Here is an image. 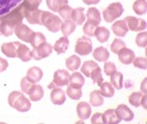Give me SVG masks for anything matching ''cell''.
I'll return each instance as SVG.
<instances>
[{
  "label": "cell",
  "mask_w": 147,
  "mask_h": 124,
  "mask_svg": "<svg viewBox=\"0 0 147 124\" xmlns=\"http://www.w3.org/2000/svg\"><path fill=\"white\" fill-rule=\"evenodd\" d=\"M71 20L76 23V25H82L86 20L85 8L76 7L75 9H73L71 14Z\"/></svg>",
  "instance_id": "d6986e66"
},
{
  "label": "cell",
  "mask_w": 147,
  "mask_h": 124,
  "mask_svg": "<svg viewBox=\"0 0 147 124\" xmlns=\"http://www.w3.org/2000/svg\"><path fill=\"white\" fill-rule=\"evenodd\" d=\"M27 94L29 95V98L31 101H39L43 98L44 90L41 86L33 84Z\"/></svg>",
  "instance_id": "e0dca14e"
},
{
  "label": "cell",
  "mask_w": 147,
  "mask_h": 124,
  "mask_svg": "<svg viewBox=\"0 0 147 124\" xmlns=\"http://www.w3.org/2000/svg\"><path fill=\"white\" fill-rule=\"evenodd\" d=\"M0 35H2L1 34V22H0Z\"/></svg>",
  "instance_id": "f5cc1de1"
},
{
  "label": "cell",
  "mask_w": 147,
  "mask_h": 124,
  "mask_svg": "<svg viewBox=\"0 0 147 124\" xmlns=\"http://www.w3.org/2000/svg\"><path fill=\"white\" fill-rule=\"evenodd\" d=\"M110 84L113 86L114 88L121 89L123 86V75L121 73L118 71L114 72L110 75Z\"/></svg>",
  "instance_id": "f546056e"
},
{
  "label": "cell",
  "mask_w": 147,
  "mask_h": 124,
  "mask_svg": "<svg viewBox=\"0 0 147 124\" xmlns=\"http://www.w3.org/2000/svg\"><path fill=\"white\" fill-rule=\"evenodd\" d=\"M53 46L48 42H43L40 45H39L38 47L33 48V50L31 51V56L33 59L39 61L43 58L48 57L49 55L53 53Z\"/></svg>",
  "instance_id": "52a82bcc"
},
{
  "label": "cell",
  "mask_w": 147,
  "mask_h": 124,
  "mask_svg": "<svg viewBox=\"0 0 147 124\" xmlns=\"http://www.w3.org/2000/svg\"><path fill=\"white\" fill-rule=\"evenodd\" d=\"M111 30L113 33L118 37H124L129 31L128 26L124 20H117L116 22H114L111 27Z\"/></svg>",
  "instance_id": "9a60e30c"
},
{
  "label": "cell",
  "mask_w": 147,
  "mask_h": 124,
  "mask_svg": "<svg viewBox=\"0 0 147 124\" xmlns=\"http://www.w3.org/2000/svg\"><path fill=\"white\" fill-rule=\"evenodd\" d=\"M69 78L70 73L64 69H59L53 75V80L51 83L49 87H56V86H65L69 84Z\"/></svg>",
  "instance_id": "8992f818"
},
{
  "label": "cell",
  "mask_w": 147,
  "mask_h": 124,
  "mask_svg": "<svg viewBox=\"0 0 147 124\" xmlns=\"http://www.w3.org/2000/svg\"><path fill=\"white\" fill-rule=\"evenodd\" d=\"M100 0H83V2H84L86 5H96L99 3Z\"/></svg>",
  "instance_id": "816d5d0a"
},
{
  "label": "cell",
  "mask_w": 147,
  "mask_h": 124,
  "mask_svg": "<svg viewBox=\"0 0 147 124\" xmlns=\"http://www.w3.org/2000/svg\"><path fill=\"white\" fill-rule=\"evenodd\" d=\"M89 102L94 107H99L104 103L103 96L98 90H94L91 92L89 95Z\"/></svg>",
  "instance_id": "4dcf8cb0"
},
{
  "label": "cell",
  "mask_w": 147,
  "mask_h": 124,
  "mask_svg": "<svg viewBox=\"0 0 147 124\" xmlns=\"http://www.w3.org/2000/svg\"><path fill=\"white\" fill-rule=\"evenodd\" d=\"M25 16V9L20 5L15 9H13L11 12H9L7 15L0 17V22H1V34L4 36H10L13 31L14 28L18 24L22 22L23 18Z\"/></svg>",
  "instance_id": "6da1fadb"
},
{
  "label": "cell",
  "mask_w": 147,
  "mask_h": 124,
  "mask_svg": "<svg viewBox=\"0 0 147 124\" xmlns=\"http://www.w3.org/2000/svg\"><path fill=\"white\" fill-rule=\"evenodd\" d=\"M65 65L68 70L70 71H76L81 65V59L77 56V55H72V56L68 57L65 61Z\"/></svg>",
  "instance_id": "83f0119b"
},
{
  "label": "cell",
  "mask_w": 147,
  "mask_h": 124,
  "mask_svg": "<svg viewBox=\"0 0 147 124\" xmlns=\"http://www.w3.org/2000/svg\"><path fill=\"white\" fill-rule=\"evenodd\" d=\"M89 77H91V79L93 80L94 84H96L98 86L104 81L103 76H102V70H101V68L99 66L96 67L95 70H93V72L91 73Z\"/></svg>",
  "instance_id": "f35d334b"
},
{
  "label": "cell",
  "mask_w": 147,
  "mask_h": 124,
  "mask_svg": "<svg viewBox=\"0 0 147 124\" xmlns=\"http://www.w3.org/2000/svg\"><path fill=\"white\" fill-rule=\"evenodd\" d=\"M66 93H67V96L71 99L78 100L82 96V89H81V87H77V86L68 85Z\"/></svg>",
  "instance_id": "d590c367"
},
{
  "label": "cell",
  "mask_w": 147,
  "mask_h": 124,
  "mask_svg": "<svg viewBox=\"0 0 147 124\" xmlns=\"http://www.w3.org/2000/svg\"><path fill=\"white\" fill-rule=\"evenodd\" d=\"M132 9L137 15H144L147 11L146 0H136L132 6Z\"/></svg>",
  "instance_id": "e575fe53"
},
{
  "label": "cell",
  "mask_w": 147,
  "mask_h": 124,
  "mask_svg": "<svg viewBox=\"0 0 147 124\" xmlns=\"http://www.w3.org/2000/svg\"><path fill=\"white\" fill-rule=\"evenodd\" d=\"M135 42L139 47L145 48L147 45V32L142 31V32H140L139 34H137Z\"/></svg>",
  "instance_id": "60d3db41"
},
{
  "label": "cell",
  "mask_w": 147,
  "mask_h": 124,
  "mask_svg": "<svg viewBox=\"0 0 147 124\" xmlns=\"http://www.w3.org/2000/svg\"><path fill=\"white\" fill-rule=\"evenodd\" d=\"M46 42V37L41 33V32H34L31 35V38L30 40V43L33 48L38 47L41 43Z\"/></svg>",
  "instance_id": "836d02e7"
},
{
  "label": "cell",
  "mask_w": 147,
  "mask_h": 124,
  "mask_svg": "<svg viewBox=\"0 0 147 124\" xmlns=\"http://www.w3.org/2000/svg\"><path fill=\"white\" fill-rule=\"evenodd\" d=\"M47 7L53 12H58L62 7L68 5V0H46Z\"/></svg>",
  "instance_id": "d6a6232c"
},
{
  "label": "cell",
  "mask_w": 147,
  "mask_h": 124,
  "mask_svg": "<svg viewBox=\"0 0 147 124\" xmlns=\"http://www.w3.org/2000/svg\"><path fill=\"white\" fill-rule=\"evenodd\" d=\"M20 44V42H18V41H11V42L4 43L1 46V51L6 56L15 58L18 56V49Z\"/></svg>",
  "instance_id": "8fae6325"
},
{
  "label": "cell",
  "mask_w": 147,
  "mask_h": 124,
  "mask_svg": "<svg viewBox=\"0 0 147 124\" xmlns=\"http://www.w3.org/2000/svg\"><path fill=\"white\" fill-rule=\"evenodd\" d=\"M33 84H34V83L30 82L27 77H23L21 79V81H20V88H21L23 93L27 94Z\"/></svg>",
  "instance_id": "f6af8a7d"
},
{
  "label": "cell",
  "mask_w": 147,
  "mask_h": 124,
  "mask_svg": "<svg viewBox=\"0 0 147 124\" xmlns=\"http://www.w3.org/2000/svg\"><path fill=\"white\" fill-rule=\"evenodd\" d=\"M109 35H110L109 30L105 27H98L94 33V36L96 38V40L101 43H104L106 41H108Z\"/></svg>",
  "instance_id": "cb8c5ba5"
},
{
  "label": "cell",
  "mask_w": 147,
  "mask_h": 124,
  "mask_svg": "<svg viewBox=\"0 0 147 124\" xmlns=\"http://www.w3.org/2000/svg\"><path fill=\"white\" fill-rule=\"evenodd\" d=\"M62 20L52 12L43 11L41 17V25L45 26L51 32H57L61 29Z\"/></svg>",
  "instance_id": "3957f363"
},
{
  "label": "cell",
  "mask_w": 147,
  "mask_h": 124,
  "mask_svg": "<svg viewBox=\"0 0 147 124\" xmlns=\"http://www.w3.org/2000/svg\"><path fill=\"white\" fill-rule=\"evenodd\" d=\"M116 71H117L116 65H115L113 63H111V62H105V64H104V73L108 76H110L114 72H116Z\"/></svg>",
  "instance_id": "bcb514c9"
},
{
  "label": "cell",
  "mask_w": 147,
  "mask_h": 124,
  "mask_svg": "<svg viewBox=\"0 0 147 124\" xmlns=\"http://www.w3.org/2000/svg\"><path fill=\"white\" fill-rule=\"evenodd\" d=\"M84 84H85V78L81 75V73L75 72L70 75L68 85L77 86V87H82L83 86H84Z\"/></svg>",
  "instance_id": "f1b7e54d"
},
{
  "label": "cell",
  "mask_w": 147,
  "mask_h": 124,
  "mask_svg": "<svg viewBox=\"0 0 147 124\" xmlns=\"http://www.w3.org/2000/svg\"><path fill=\"white\" fill-rule=\"evenodd\" d=\"M146 82H147V78H144V81H142V93H144V94H146L147 93Z\"/></svg>",
  "instance_id": "681fc988"
},
{
  "label": "cell",
  "mask_w": 147,
  "mask_h": 124,
  "mask_svg": "<svg viewBox=\"0 0 147 124\" xmlns=\"http://www.w3.org/2000/svg\"><path fill=\"white\" fill-rule=\"evenodd\" d=\"M69 47V40L67 37H62L60 38L56 42L54 43L53 49L58 54H61V53H64L67 51Z\"/></svg>",
  "instance_id": "44dd1931"
},
{
  "label": "cell",
  "mask_w": 147,
  "mask_h": 124,
  "mask_svg": "<svg viewBox=\"0 0 147 124\" xmlns=\"http://www.w3.org/2000/svg\"><path fill=\"white\" fill-rule=\"evenodd\" d=\"M96 67H98V64L95 61H91V60L90 61H86L81 66V72L82 73H84L86 77H89L91 73L93 72V70H95Z\"/></svg>",
  "instance_id": "1f68e13d"
},
{
  "label": "cell",
  "mask_w": 147,
  "mask_h": 124,
  "mask_svg": "<svg viewBox=\"0 0 147 124\" xmlns=\"http://www.w3.org/2000/svg\"><path fill=\"white\" fill-rule=\"evenodd\" d=\"M119 62L123 64H130L132 63V61L135 58V53H133V51L128 48H123L118 53Z\"/></svg>",
  "instance_id": "4fadbf2b"
},
{
  "label": "cell",
  "mask_w": 147,
  "mask_h": 124,
  "mask_svg": "<svg viewBox=\"0 0 147 124\" xmlns=\"http://www.w3.org/2000/svg\"><path fill=\"white\" fill-rule=\"evenodd\" d=\"M103 121L104 123H110V124H116L121 122V119H119L117 116L116 112H115V109H108L106 110L103 114Z\"/></svg>",
  "instance_id": "d4e9b609"
},
{
  "label": "cell",
  "mask_w": 147,
  "mask_h": 124,
  "mask_svg": "<svg viewBox=\"0 0 147 124\" xmlns=\"http://www.w3.org/2000/svg\"><path fill=\"white\" fill-rule=\"evenodd\" d=\"M42 75H43L42 70H41L40 67L33 66V67H30L29 70L27 71L26 77L30 82L34 83V84H35V83L40 81V79L42 78Z\"/></svg>",
  "instance_id": "ac0fdd59"
},
{
  "label": "cell",
  "mask_w": 147,
  "mask_h": 124,
  "mask_svg": "<svg viewBox=\"0 0 147 124\" xmlns=\"http://www.w3.org/2000/svg\"><path fill=\"white\" fill-rule=\"evenodd\" d=\"M92 49H93V44L88 37L83 36L76 40L75 51L77 54L82 56L88 55L92 52Z\"/></svg>",
  "instance_id": "5b68a950"
},
{
  "label": "cell",
  "mask_w": 147,
  "mask_h": 124,
  "mask_svg": "<svg viewBox=\"0 0 147 124\" xmlns=\"http://www.w3.org/2000/svg\"><path fill=\"white\" fill-rule=\"evenodd\" d=\"M8 66V63L6 59H4L2 57H0V73L4 72Z\"/></svg>",
  "instance_id": "c3c4849f"
},
{
  "label": "cell",
  "mask_w": 147,
  "mask_h": 124,
  "mask_svg": "<svg viewBox=\"0 0 147 124\" xmlns=\"http://www.w3.org/2000/svg\"><path fill=\"white\" fill-rule=\"evenodd\" d=\"M8 104L20 112H27L31 108L30 99L20 91H13L8 96Z\"/></svg>",
  "instance_id": "7a4b0ae2"
},
{
  "label": "cell",
  "mask_w": 147,
  "mask_h": 124,
  "mask_svg": "<svg viewBox=\"0 0 147 124\" xmlns=\"http://www.w3.org/2000/svg\"><path fill=\"white\" fill-rule=\"evenodd\" d=\"M50 96H51V101L54 105H63L65 102L66 99L65 92L62 88H59V86L53 87Z\"/></svg>",
  "instance_id": "7c38bea8"
},
{
  "label": "cell",
  "mask_w": 147,
  "mask_h": 124,
  "mask_svg": "<svg viewBox=\"0 0 147 124\" xmlns=\"http://www.w3.org/2000/svg\"><path fill=\"white\" fill-rule=\"evenodd\" d=\"M117 116L121 121H131L134 118V114H133L132 110L128 107V106L121 104L119 105L115 109Z\"/></svg>",
  "instance_id": "30bf717a"
},
{
  "label": "cell",
  "mask_w": 147,
  "mask_h": 124,
  "mask_svg": "<svg viewBox=\"0 0 147 124\" xmlns=\"http://www.w3.org/2000/svg\"><path fill=\"white\" fill-rule=\"evenodd\" d=\"M141 106H142V107H144V108H145V109L147 108V96H146V94H144V96H142Z\"/></svg>",
  "instance_id": "f907efd6"
},
{
  "label": "cell",
  "mask_w": 147,
  "mask_h": 124,
  "mask_svg": "<svg viewBox=\"0 0 147 124\" xmlns=\"http://www.w3.org/2000/svg\"><path fill=\"white\" fill-rule=\"evenodd\" d=\"M126 47V44L125 42L121 40V39H115L113 40V42L111 44V46H110V50H111V52L115 54H118L119 52L121 51V49L125 48Z\"/></svg>",
  "instance_id": "ab89813d"
},
{
  "label": "cell",
  "mask_w": 147,
  "mask_h": 124,
  "mask_svg": "<svg viewBox=\"0 0 147 124\" xmlns=\"http://www.w3.org/2000/svg\"><path fill=\"white\" fill-rule=\"evenodd\" d=\"M124 20H125L128 26V29L130 30L142 31L146 29V22L144 20H142V18L128 16L124 18Z\"/></svg>",
  "instance_id": "ba28073f"
},
{
  "label": "cell",
  "mask_w": 147,
  "mask_h": 124,
  "mask_svg": "<svg viewBox=\"0 0 147 124\" xmlns=\"http://www.w3.org/2000/svg\"><path fill=\"white\" fill-rule=\"evenodd\" d=\"M133 65L137 68L146 70L147 69V59L145 57H135L132 61Z\"/></svg>",
  "instance_id": "7bdbcfd3"
},
{
  "label": "cell",
  "mask_w": 147,
  "mask_h": 124,
  "mask_svg": "<svg viewBox=\"0 0 147 124\" xmlns=\"http://www.w3.org/2000/svg\"><path fill=\"white\" fill-rule=\"evenodd\" d=\"M99 92L102 96L106 98H111L115 93V89L113 86L109 82H102L99 85Z\"/></svg>",
  "instance_id": "4316f807"
},
{
  "label": "cell",
  "mask_w": 147,
  "mask_h": 124,
  "mask_svg": "<svg viewBox=\"0 0 147 124\" xmlns=\"http://www.w3.org/2000/svg\"><path fill=\"white\" fill-rule=\"evenodd\" d=\"M14 31H15V34L18 38L25 41V42H30L31 35L33 33V30L30 29L27 25L22 24V23H20L14 28Z\"/></svg>",
  "instance_id": "9c48e42d"
},
{
  "label": "cell",
  "mask_w": 147,
  "mask_h": 124,
  "mask_svg": "<svg viewBox=\"0 0 147 124\" xmlns=\"http://www.w3.org/2000/svg\"><path fill=\"white\" fill-rule=\"evenodd\" d=\"M144 95V94L142 93V92H133V93H131L130 96H129V102L135 108L140 107Z\"/></svg>",
  "instance_id": "8d00e7d4"
},
{
  "label": "cell",
  "mask_w": 147,
  "mask_h": 124,
  "mask_svg": "<svg viewBox=\"0 0 147 124\" xmlns=\"http://www.w3.org/2000/svg\"><path fill=\"white\" fill-rule=\"evenodd\" d=\"M86 18L87 22H90L92 24L98 26V24L101 22L100 12L96 7H89L86 12Z\"/></svg>",
  "instance_id": "ffe728a7"
},
{
  "label": "cell",
  "mask_w": 147,
  "mask_h": 124,
  "mask_svg": "<svg viewBox=\"0 0 147 124\" xmlns=\"http://www.w3.org/2000/svg\"><path fill=\"white\" fill-rule=\"evenodd\" d=\"M41 1L42 0H24L21 5L26 11H33L38 9Z\"/></svg>",
  "instance_id": "74e56055"
},
{
  "label": "cell",
  "mask_w": 147,
  "mask_h": 124,
  "mask_svg": "<svg viewBox=\"0 0 147 124\" xmlns=\"http://www.w3.org/2000/svg\"><path fill=\"white\" fill-rule=\"evenodd\" d=\"M22 62H29L31 60L32 56H31V51L30 50V48L28 46L24 45V44H20L18 49V56Z\"/></svg>",
  "instance_id": "603a6c76"
},
{
  "label": "cell",
  "mask_w": 147,
  "mask_h": 124,
  "mask_svg": "<svg viewBox=\"0 0 147 124\" xmlns=\"http://www.w3.org/2000/svg\"><path fill=\"white\" fill-rule=\"evenodd\" d=\"M93 57L96 59V61L98 62H107V60L109 57V51L105 47H98L94 50L93 52Z\"/></svg>",
  "instance_id": "7402d4cb"
},
{
  "label": "cell",
  "mask_w": 147,
  "mask_h": 124,
  "mask_svg": "<svg viewBox=\"0 0 147 124\" xmlns=\"http://www.w3.org/2000/svg\"><path fill=\"white\" fill-rule=\"evenodd\" d=\"M96 28H98L96 25L92 24V23L86 21V24L84 25V28H83V31H84V33L87 36H94Z\"/></svg>",
  "instance_id": "ee69618b"
},
{
  "label": "cell",
  "mask_w": 147,
  "mask_h": 124,
  "mask_svg": "<svg viewBox=\"0 0 147 124\" xmlns=\"http://www.w3.org/2000/svg\"><path fill=\"white\" fill-rule=\"evenodd\" d=\"M91 106L87 103L85 102V101H82V102H79L77 104V107H76V112L78 117H79L81 119L85 121V119H88L91 115Z\"/></svg>",
  "instance_id": "5bb4252c"
},
{
  "label": "cell",
  "mask_w": 147,
  "mask_h": 124,
  "mask_svg": "<svg viewBox=\"0 0 147 124\" xmlns=\"http://www.w3.org/2000/svg\"><path fill=\"white\" fill-rule=\"evenodd\" d=\"M124 11L122 5L119 2H114L109 5L108 7L103 11V18L106 22L110 23L119 18Z\"/></svg>",
  "instance_id": "277c9868"
},
{
  "label": "cell",
  "mask_w": 147,
  "mask_h": 124,
  "mask_svg": "<svg viewBox=\"0 0 147 124\" xmlns=\"http://www.w3.org/2000/svg\"><path fill=\"white\" fill-rule=\"evenodd\" d=\"M25 9V8H24ZM43 10H40V9H36L33 11H26L25 10V16L26 20L30 24H39L41 25V17H42Z\"/></svg>",
  "instance_id": "2e32d148"
},
{
  "label": "cell",
  "mask_w": 147,
  "mask_h": 124,
  "mask_svg": "<svg viewBox=\"0 0 147 124\" xmlns=\"http://www.w3.org/2000/svg\"><path fill=\"white\" fill-rule=\"evenodd\" d=\"M72 11H73V8L70 6H68V5H65V6L62 7L59 9L58 13L63 20H71Z\"/></svg>",
  "instance_id": "b9f144b4"
},
{
  "label": "cell",
  "mask_w": 147,
  "mask_h": 124,
  "mask_svg": "<svg viewBox=\"0 0 147 124\" xmlns=\"http://www.w3.org/2000/svg\"><path fill=\"white\" fill-rule=\"evenodd\" d=\"M91 122L92 123H96V124H100V123H104L103 121V114L100 112H96L95 113L91 118Z\"/></svg>",
  "instance_id": "7dc6e473"
},
{
  "label": "cell",
  "mask_w": 147,
  "mask_h": 124,
  "mask_svg": "<svg viewBox=\"0 0 147 124\" xmlns=\"http://www.w3.org/2000/svg\"><path fill=\"white\" fill-rule=\"evenodd\" d=\"M76 23L74 22L72 20H64V21L62 22L61 29L60 30H62L63 34L64 36L67 37L76 30Z\"/></svg>",
  "instance_id": "484cf974"
}]
</instances>
